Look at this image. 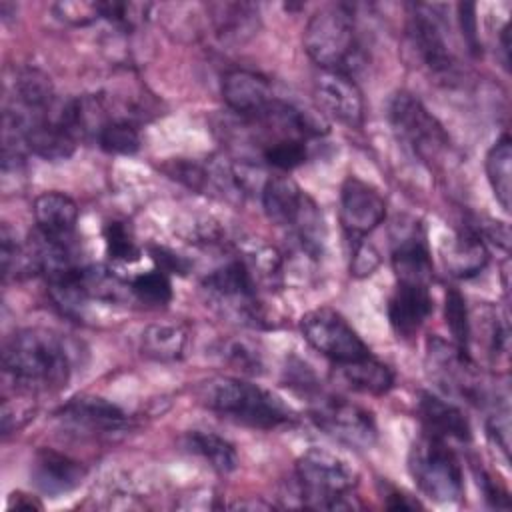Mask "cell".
Listing matches in <instances>:
<instances>
[{"instance_id": "6da1fadb", "label": "cell", "mask_w": 512, "mask_h": 512, "mask_svg": "<svg viewBox=\"0 0 512 512\" xmlns=\"http://www.w3.org/2000/svg\"><path fill=\"white\" fill-rule=\"evenodd\" d=\"M4 376L24 394H46L66 388L72 360L64 340L44 328H22L2 346Z\"/></svg>"}, {"instance_id": "7a4b0ae2", "label": "cell", "mask_w": 512, "mask_h": 512, "mask_svg": "<svg viewBox=\"0 0 512 512\" xmlns=\"http://www.w3.org/2000/svg\"><path fill=\"white\" fill-rule=\"evenodd\" d=\"M202 404L220 414L222 418L260 428L272 430L294 422V412L278 396L234 376H216L200 386Z\"/></svg>"}, {"instance_id": "3957f363", "label": "cell", "mask_w": 512, "mask_h": 512, "mask_svg": "<svg viewBox=\"0 0 512 512\" xmlns=\"http://www.w3.org/2000/svg\"><path fill=\"white\" fill-rule=\"evenodd\" d=\"M358 472L338 454L326 448H310L296 460L298 504L314 510H350Z\"/></svg>"}, {"instance_id": "277c9868", "label": "cell", "mask_w": 512, "mask_h": 512, "mask_svg": "<svg viewBox=\"0 0 512 512\" xmlns=\"http://www.w3.org/2000/svg\"><path fill=\"white\" fill-rule=\"evenodd\" d=\"M304 50L322 68L352 76L362 66V46L352 12L344 4L314 12L304 28Z\"/></svg>"}, {"instance_id": "5b68a950", "label": "cell", "mask_w": 512, "mask_h": 512, "mask_svg": "<svg viewBox=\"0 0 512 512\" xmlns=\"http://www.w3.org/2000/svg\"><path fill=\"white\" fill-rule=\"evenodd\" d=\"M408 472L418 490L434 502H458L464 494L460 460L442 438L422 434L408 452Z\"/></svg>"}, {"instance_id": "8992f818", "label": "cell", "mask_w": 512, "mask_h": 512, "mask_svg": "<svg viewBox=\"0 0 512 512\" xmlns=\"http://www.w3.org/2000/svg\"><path fill=\"white\" fill-rule=\"evenodd\" d=\"M386 114L396 138L420 162H440L450 150L448 132L414 94L406 90L392 94Z\"/></svg>"}, {"instance_id": "52a82bcc", "label": "cell", "mask_w": 512, "mask_h": 512, "mask_svg": "<svg viewBox=\"0 0 512 512\" xmlns=\"http://www.w3.org/2000/svg\"><path fill=\"white\" fill-rule=\"evenodd\" d=\"M202 288L222 314L246 326H268L264 306L258 300V282L242 258H232L214 268L204 276Z\"/></svg>"}, {"instance_id": "ba28073f", "label": "cell", "mask_w": 512, "mask_h": 512, "mask_svg": "<svg viewBox=\"0 0 512 512\" xmlns=\"http://www.w3.org/2000/svg\"><path fill=\"white\" fill-rule=\"evenodd\" d=\"M300 330L304 340L334 364H350L370 356V348L348 324V320L332 308H316L302 316Z\"/></svg>"}, {"instance_id": "9c48e42d", "label": "cell", "mask_w": 512, "mask_h": 512, "mask_svg": "<svg viewBox=\"0 0 512 512\" xmlns=\"http://www.w3.org/2000/svg\"><path fill=\"white\" fill-rule=\"evenodd\" d=\"M310 414L320 430L348 446L366 450L374 446L378 438L372 412L344 398L322 396L316 400Z\"/></svg>"}, {"instance_id": "30bf717a", "label": "cell", "mask_w": 512, "mask_h": 512, "mask_svg": "<svg viewBox=\"0 0 512 512\" xmlns=\"http://www.w3.org/2000/svg\"><path fill=\"white\" fill-rule=\"evenodd\" d=\"M392 268L398 282L430 284L434 276L432 256L422 224L412 216L396 218L390 226Z\"/></svg>"}, {"instance_id": "8fae6325", "label": "cell", "mask_w": 512, "mask_h": 512, "mask_svg": "<svg viewBox=\"0 0 512 512\" xmlns=\"http://www.w3.org/2000/svg\"><path fill=\"white\" fill-rule=\"evenodd\" d=\"M386 218V200L372 184L348 176L340 188V222L348 240L366 238Z\"/></svg>"}, {"instance_id": "7c38bea8", "label": "cell", "mask_w": 512, "mask_h": 512, "mask_svg": "<svg viewBox=\"0 0 512 512\" xmlns=\"http://www.w3.org/2000/svg\"><path fill=\"white\" fill-rule=\"evenodd\" d=\"M406 34L420 62L440 78H452L456 70L454 56L446 44L440 22L426 6H414L406 24Z\"/></svg>"}, {"instance_id": "4fadbf2b", "label": "cell", "mask_w": 512, "mask_h": 512, "mask_svg": "<svg viewBox=\"0 0 512 512\" xmlns=\"http://www.w3.org/2000/svg\"><path fill=\"white\" fill-rule=\"evenodd\" d=\"M314 98L336 122L348 128H362L364 124V98L352 76L322 70L314 80Z\"/></svg>"}, {"instance_id": "5bb4252c", "label": "cell", "mask_w": 512, "mask_h": 512, "mask_svg": "<svg viewBox=\"0 0 512 512\" xmlns=\"http://www.w3.org/2000/svg\"><path fill=\"white\" fill-rule=\"evenodd\" d=\"M426 366L434 382L446 392H456L466 398H476L480 394L478 384L472 378L470 354L460 352L454 344L438 336L426 340Z\"/></svg>"}, {"instance_id": "9a60e30c", "label": "cell", "mask_w": 512, "mask_h": 512, "mask_svg": "<svg viewBox=\"0 0 512 512\" xmlns=\"http://www.w3.org/2000/svg\"><path fill=\"white\" fill-rule=\"evenodd\" d=\"M226 106L244 120H256L270 110L276 96L270 82L250 70H232L222 80Z\"/></svg>"}, {"instance_id": "2e32d148", "label": "cell", "mask_w": 512, "mask_h": 512, "mask_svg": "<svg viewBox=\"0 0 512 512\" xmlns=\"http://www.w3.org/2000/svg\"><path fill=\"white\" fill-rule=\"evenodd\" d=\"M30 478L38 492L50 498H58L82 484V480L86 478V468L82 466V462L62 452L44 448L32 460Z\"/></svg>"}, {"instance_id": "e0dca14e", "label": "cell", "mask_w": 512, "mask_h": 512, "mask_svg": "<svg viewBox=\"0 0 512 512\" xmlns=\"http://www.w3.org/2000/svg\"><path fill=\"white\" fill-rule=\"evenodd\" d=\"M434 302L428 284L398 282L388 300V320L398 338H412L432 314Z\"/></svg>"}, {"instance_id": "ac0fdd59", "label": "cell", "mask_w": 512, "mask_h": 512, "mask_svg": "<svg viewBox=\"0 0 512 512\" xmlns=\"http://www.w3.org/2000/svg\"><path fill=\"white\" fill-rule=\"evenodd\" d=\"M60 418L90 432H120L128 426L126 412L100 396H76L60 408Z\"/></svg>"}, {"instance_id": "d6986e66", "label": "cell", "mask_w": 512, "mask_h": 512, "mask_svg": "<svg viewBox=\"0 0 512 512\" xmlns=\"http://www.w3.org/2000/svg\"><path fill=\"white\" fill-rule=\"evenodd\" d=\"M312 198L288 176H270L262 186V208L276 226L292 230Z\"/></svg>"}, {"instance_id": "ffe728a7", "label": "cell", "mask_w": 512, "mask_h": 512, "mask_svg": "<svg viewBox=\"0 0 512 512\" xmlns=\"http://www.w3.org/2000/svg\"><path fill=\"white\" fill-rule=\"evenodd\" d=\"M418 416L424 426V434L460 442H468L472 438V428L466 414L456 404L432 392H420Z\"/></svg>"}, {"instance_id": "44dd1931", "label": "cell", "mask_w": 512, "mask_h": 512, "mask_svg": "<svg viewBox=\"0 0 512 512\" xmlns=\"http://www.w3.org/2000/svg\"><path fill=\"white\" fill-rule=\"evenodd\" d=\"M78 216V204L64 192H44L34 200L36 230L50 240L72 242Z\"/></svg>"}, {"instance_id": "7402d4cb", "label": "cell", "mask_w": 512, "mask_h": 512, "mask_svg": "<svg viewBox=\"0 0 512 512\" xmlns=\"http://www.w3.org/2000/svg\"><path fill=\"white\" fill-rule=\"evenodd\" d=\"M216 36L224 44H244L260 30V8L250 2H216L208 6Z\"/></svg>"}, {"instance_id": "603a6c76", "label": "cell", "mask_w": 512, "mask_h": 512, "mask_svg": "<svg viewBox=\"0 0 512 512\" xmlns=\"http://www.w3.org/2000/svg\"><path fill=\"white\" fill-rule=\"evenodd\" d=\"M442 260L452 276L474 278L486 268L490 254L480 234L474 230H462L444 244Z\"/></svg>"}, {"instance_id": "cb8c5ba5", "label": "cell", "mask_w": 512, "mask_h": 512, "mask_svg": "<svg viewBox=\"0 0 512 512\" xmlns=\"http://www.w3.org/2000/svg\"><path fill=\"white\" fill-rule=\"evenodd\" d=\"M188 334L184 326L172 322H154L142 330L140 352L154 362H176L184 356Z\"/></svg>"}, {"instance_id": "d4e9b609", "label": "cell", "mask_w": 512, "mask_h": 512, "mask_svg": "<svg viewBox=\"0 0 512 512\" xmlns=\"http://www.w3.org/2000/svg\"><path fill=\"white\" fill-rule=\"evenodd\" d=\"M338 370L342 380L352 390H358L364 394L382 396L394 386V372L390 370V366L376 360L372 354L350 364H340Z\"/></svg>"}, {"instance_id": "484cf974", "label": "cell", "mask_w": 512, "mask_h": 512, "mask_svg": "<svg viewBox=\"0 0 512 512\" xmlns=\"http://www.w3.org/2000/svg\"><path fill=\"white\" fill-rule=\"evenodd\" d=\"M186 446L204 458L216 472L228 474L238 466V454L234 446L210 430H190L186 434Z\"/></svg>"}, {"instance_id": "4316f807", "label": "cell", "mask_w": 512, "mask_h": 512, "mask_svg": "<svg viewBox=\"0 0 512 512\" xmlns=\"http://www.w3.org/2000/svg\"><path fill=\"white\" fill-rule=\"evenodd\" d=\"M510 164H512V142L508 134H502L486 154V176L494 198L500 202L504 212H510Z\"/></svg>"}, {"instance_id": "83f0119b", "label": "cell", "mask_w": 512, "mask_h": 512, "mask_svg": "<svg viewBox=\"0 0 512 512\" xmlns=\"http://www.w3.org/2000/svg\"><path fill=\"white\" fill-rule=\"evenodd\" d=\"M80 288L84 292V296L90 300H102V302H120L124 300L130 292V282L120 280L112 270L98 266V264H90V266H82L80 268V276H78Z\"/></svg>"}, {"instance_id": "f1b7e54d", "label": "cell", "mask_w": 512, "mask_h": 512, "mask_svg": "<svg viewBox=\"0 0 512 512\" xmlns=\"http://www.w3.org/2000/svg\"><path fill=\"white\" fill-rule=\"evenodd\" d=\"M0 258L4 280L36 274V264L30 246L22 244L8 224H2L0 230Z\"/></svg>"}, {"instance_id": "f546056e", "label": "cell", "mask_w": 512, "mask_h": 512, "mask_svg": "<svg viewBox=\"0 0 512 512\" xmlns=\"http://www.w3.org/2000/svg\"><path fill=\"white\" fill-rule=\"evenodd\" d=\"M262 160L282 172L294 170L308 160V140L296 136H284L268 140L260 146Z\"/></svg>"}, {"instance_id": "4dcf8cb0", "label": "cell", "mask_w": 512, "mask_h": 512, "mask_svg": "<svg viewBox=\"0 0 512 512\" xmlns=\"http://www.w3.org/2000/svg\"><path fill=\"white\" fill-rule=\"evenodd\" d=\"M98 146L108 154H136L140 148L138 128L126 118H110L96 134Z\"/></svg>"}, {"instance_id": "1f68e13d", "label": "cell", "mask_w": 512, "mask_h": 512, "mask_svg": "<svg viewBox=\"0 0 512 512\" xmlns=\"http://www.w3.org/2000/svg\"><path fill=\"white\" fill-rule=\"evenodd\" d=\"M444 320L452 334V344L464 352L470 354V340H472V322L468 314V306L464 296L456 288H448L446 300H444Z\"/></svg>"}, {"instance_id": "d6a6232c", "label": "cell", "mask_w": 512, "mask_h": 512, "mask_svg": "<svg viewBox=\"0 0 512 512\" xmlns=\"http://www.w3.org/2000/svg\"><path fill=\"white\" fill-rule=\"evenodd\" d=\"M104 244H106V254L110 260L116 262H136L142 256V250L136 242V236L132 228L124 220H110L104 226Z\"/></svg>"}, {"instance_id": "836d02e7", "label": "cell", "mask_w": 512, "mask_h": 512, "mask_svg": "<svg viewBox=\"0 0 512 512\" xmlns=\"http://www.w3.org/2000/svg\"><path fill=\"white\" fill-rule=\"evenodd\" d=\"M130 292L142 304L166 306L172 300V282L166 272L156 268V270L134 276L130 280Z\"/></svg>"}, {"instance_id": "e575fe53", "label": "cell", "mask_w": 512, "mask_h": 512, "mask_svg": "<svg viewBox=\"0 0 512 512\" xmlns=\"http://www.w3.org/2000/svg\"><path fill=\"white\" fill-rule=\"evenodd\" d=\"M246 266L250 268L254 280H264V282H274L282 274V254L268 244H254L244 250Z\"/></svg>"}, {"instance_id": "d590c367", "label": "cell", "mask_w": 512, "mask_h": 512, "mask_svg": "<svg viewBox=\"0 0 512 512\" xmlns=\"http://www.w3.org/2000/svg\"><path fill=\"white\" fill-rule=\"evenodd\" d=\"M150 4L142 2H98V12L102 20H108L110 24L132 30L138 24H142L150 12Z\"/></svg>"}, {"instance_id": "8d00e7d4", "label": "cell", "mask_w": 512, "mask_h": 512, "mask_svg": "<svg viewBox=\"0 0 512 512\" xmlns=\"http://www.w3.org/2000/svg\"><path fill=\"white\" fill-rule=\"evenodd\" d=\"M36 414V404L28 396L4 398L2 402V434L8 436L26 426Z\"/></svg>"}, {"instance_id": "74e56055", "label": "cell", "mask_w": 512, "mask_h": 512, "mask_svg": "<svg viewBox=\"0 0 512 512\" xmlns=\"http://www.w3.org/2000/svg\"><path fill=\"white\" fill-rule=\"evenodd\" d=\"M350 242V274L356 278L370 276L380 266L378 250L366 238H354Z\"/></svg>"}, {"instance_id": "f35d334b", "label": "cell", "mask_w": 512, "mask_h": 512, "mask_svg": "<svg viewBox=\"0 0 512 512\" xmlns=\"http://www.w3.org/2000/svg\"><path fill=\"white\" fill-rule=\"evenodd\" d=\"M224 356L230 364H234L238 370L246 374H260L262 372V358L258 350L250 348L246 342H228L224 348Z\"/></svg>"}, {"instance_id": "ab89813d", "label": "cell", "mask_w": 512, "mask_h": 512, "mask_svg": "<svg viewBox=\"0 0 512 512\" xmlns=\"http://www.w3.org/2000/svg\"><path fill=\"white\" fill-rule=\"evenodd\" d=\"M54 10L62 20L76 26H84L100 18L98 2H60L54 6Z\"/></svg>"}, {"instance_id": "60d3db41", "label": "cell", "mask_w": 512, "mask_h": 512, "mask_svg": "<svg viewBox=\"0 0 512 512\" xmlns=\"http://www.w3.org/2000/svg\"><path fill=\"white\" fill-rule=\"evenodd\" d=\"M150 256H152V260L156 262L158 270L166 272L168 276H170V274H180V276H184V274L190 272V262H188L184 256H180L178 252L170 250V248H164V246H150Z\"/></svg>"}, {"instance_id": "b9f144b4", "label": "cell", "mask_w": 512, "mask_h": 512, "mask_svg": "<svg viewBox=\"0 0 512 512\" xmlns=\"http://www.w3.org/2000/svg\"><path fill=\"white\" fill-rule=\"evenodd\" d=\"M460 12V28L462 36L468 42L472 52H478L480 42H478V26H476V6L474 4H458Z\"/></svg>"}, {"instance_id": "7bdbcfd3", "label": "cell", "mask_w": 512, "mask_h": 512, "mask_svg": "<svg viewBox=\"0 0 512 512\" xmlns=\"http://www.w3.org/2000/svg\"><path fill=\"white\" fill-rule=\"evenodd\" d=\"M478 486L482 488L484 498L488 500L490 506H494V508H508V506H510L506 492L500 490V488L494 484V480H492L486 472H482V470H480V474H478Z\"/></svg>"}, {"instance_id": "ee69618b", "label": "cell", "mask_w": 512, "mask_h": 512, "mask_svg": "<svg viewBox=\"0 0 512 512\" xmlns=\"http://www.w3.org/2000/svg\"><path fill=\"white\" fill-rule=\"evenodd\" d=\"M42 508L40 502H36L34 496H26L22 492H14L8 496L6 510H38Z\"/></svg>"}, {"instance_id": "f6af8a7d", "label": "cell", "mask_w": 512, "mask_h": 512, "mask_svg": "<svg viewBox=\"0 0 512 512\" xmlns=\"http://www.w3.org/2000/svg\"><path fill=\"white\" fill-rule=\"evenodd\" d=\"M386 508H390V510H414V508H420V504L416 500H410V496H406L402 492H390L388 500H386Z\"/></svg>"}]
</instances>
